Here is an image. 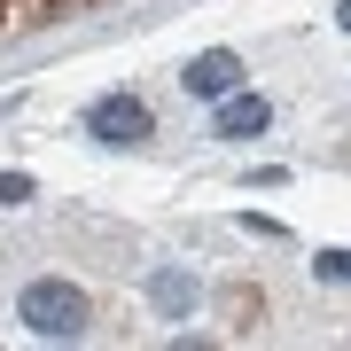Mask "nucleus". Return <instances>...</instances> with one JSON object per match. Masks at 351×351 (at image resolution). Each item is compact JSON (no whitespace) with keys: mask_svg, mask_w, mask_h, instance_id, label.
<instances>
[{"mask_svg":"<svg viewBox=\"0 0 351 351\" xmlns=\"http://www.w3.org/2000/svg\"><path fill=\"white\" fill-rule=\"evenodd\" d=\"M0 203H32V180L24 172H0Z\"/></svg>","mask_w":351,"mask_h":351,"instance_id":"obj_5","label":"nucleus"},{"mask_svg":"<svg viewBox=\"0 0 351 351\" xmlns=\"http://www.w3.org/2000/svg\"><path fill=\"white\" fill-rule=\"evenodd\" d=\"M219 133H226V141H250V133H265V101H258V94L226 101V110H219Z\"/></svg>","mask_w":351,"mask_h":351,"instance_id":"obj_4","label":"nucleus"},{"mask_svg":"<svg viewBox=\"0 0 351 351\" xmlns=\"http://www.w3.org/2000/svg\"><path fill=\"white\" fill-rule=\"evenodd\" d=\"M180 78H188V94H203V101H226V94H234V78H242V63H234L226 47H211V55H195V63L180 71Z\"/></svg>","mask_w":351,"mask_h":351,"instance_id":"obj_3","label":"nucleus"},{"mask_svg":"<svg viewBox=\"0 0 351 351\" xmlns=\"http://www.w3.org/2000/svg\"><path fill=\"white\" fill-rule=\"evenodd\" d=\"M86 125H94V141H149V101H133V94H101L94 110H86Z\"/></svg>","mask_w":351,"mask_h":351,"instance_id":"obj_2","label":"nucleus"},{"mask_svg":"<svg viewBox=\"0 0 351 351\" xmlns=\"http://www.w3.org/2000/svg\"><path fill=\"white\" fill-rule=\"evenodd\" d=\"M343 32H351V0H343Z\"/></svg>","mask_w":351,"mask_h":351,"instance_id":"obj_8","label":"nucleus"},{"mask_svg":"<svg viewBox=\"0 0 351 351\" xmlns=\"http://www.w3.org/2000/svg\"><path fill=\"white\" fill-rule=\"evenodd\" d=\"M320 274H328V281H351V250H328V258H320Z\"/></svg>","mask_w":351,"mask_h":351,"instance_id":"obj_6","label":"nucleus"},{"mask_svg":"<svg viewBox=\"0 0 351 351\" xmlns=\"http://www.w3.org/2000/svg\"><path fill=\"white\" fill-rule=\"evenodd\" d=\"M8 8H16V0H0V24H8Z\"/></svg>","mask_w":351,"mask_h":351,"instance_id":"obj_7","label":"nucleus"},{"mask_svg":"<svg viewBox=\"0 0 351 351\" xmlns=\"http://www.w3.org/2000/svg\"><path fill=\"white\" fill-rule=\"evenodd\" d=\"M16 313H24L32 336H78V328H86V289L63 281V274H47V281L24 289V304H16Z\"/></svg>","mask_w":351,"mask_h":351,"instance_id":"obj_1","label":"nucleus"}]
</instances>
